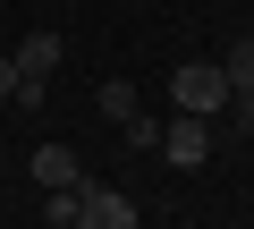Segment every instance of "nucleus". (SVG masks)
Instances as JSON below:
<instances>
[{"mask_svg":"<svg viewBox=\"0 0 254 229\" xmlns=\"http://www.w3.org/2000/svg\"><path fill=\"white\" fill-rule=\"evenodd\" d=\"M170 102H178V110H195V119H212V110H229L237 93H229L220 60H187V68L170 76Z\"/></svg>","mask_w":254,"mask_h":229,"instance_id":"1","label":"nucleus"},{"mask_svg":"<svg viewBox=\"0 0 254 229\" xmlns=\"http://www.w3.org/2000/svg\"><path fill=\"white\" fill-rule=\"evenodd\" d=\"M9 60H17V76H26V102H17V110H34V102H51V68L68 60V43H60L51 26H34V34L9 51Z\"/></svg>","mask_w":254,"mask_h":229,"instance_id":"2","label":"nucleus"},{"mask_svg":"<svg viewBox=\"0 0 254 229\" xmlns=\"http://www.w3.org/2000/svg\"><path fill=\"white\" fill-rule=\"evenodd\" d=\"M161 161H178V170H203V161H212V119L178 110V119L161 128Z\"/></svg>","mask_w":254,"mask_h":229,"instance_id":"3","label":"nucleus"},{"mask_svg":"<svg viewBox=\"0 0 254 229\" xmlns=\"http://www.w3.org/2000/svg\"><path fill=\"white\" fill-rule=\"evenodd\" d=\"M76 229H136V195H119V187H93L85 178V221Z\"/></svg>","mask_w":254,"mask_h":229,"instance_id":"4","label":"nucleus"},{"mask_svg":"<svg viewBox=\"0 0 254 229\" xmlns=\"http://www.w3.org/2000/svg\"><path fill=\"white\" fill-rule=\"evenodd\" d=\"M34 178H43V195H51V187H76L85 170H76V153H68V145H43V153H34Z\"/></svg>","mask_w":254,"mask_h":229,"instance_id":"5","label":"nucleus"},{"mask_svg":"<svg viewBox=\"0 0 254 229\" xmlns=\"http://www.w3.org/2000/svg\"><path fill=\"white\" fill-rule=\"evenodd\" d=\"M102 119H110V128H136V119H144V110H136V85H127V76H110V85H102Z\"/></svg>","mask_w":254,"mask_h":229,"instance_id":"6","label":"nucleus"},{"mask_svg":"<svg viewBox=\"0 0 254 229\" xmlns=\"http://www.w3.org/2000/svg\"><path fill=\"white\" fill-rule=\"evenodd\" d=\"M220 76H229V93H254V43L220 51Z\"/></svg>","mask_w":254,"mask_h":229,"instance_id":"7","label":"nucleus"},{"mask_svg":"<svg viewBox=\"0 0 254 229\" xmlns=\"http://www.w3.org/2000/svg\"><path fill=\"white\" fill-rule=\"evenodd\" d=\"M0 102H26V76H17V60H0Z\"/></svg>","mask_w":254,"mask_h":229,"instance_id":"8","label":"nucleus"},{"mask_svg":"<svg viewBox=\"0 0 254 229\" xmlns=\"http://www.w3.org/2000/svg\"><path fill=\"white\" fill-rule=\"evenodd\" d=\"M229 110H237V128H246V136H254V93H237V102H229Z\"/></svg>","mask_w":254,"mask_h":229,"instance_id":"9","label":"nucleus"}]
</instances>
